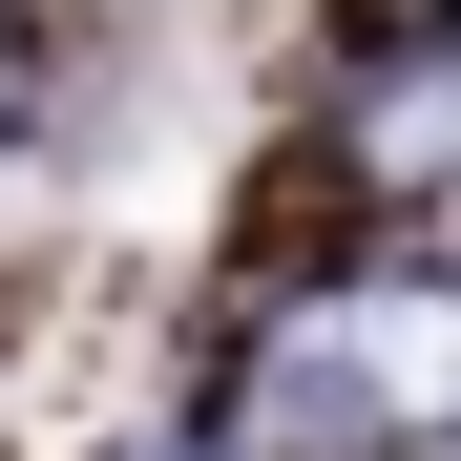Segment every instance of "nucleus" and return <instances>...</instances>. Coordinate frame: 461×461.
I'll return each instance as SVG.
<instances>
[]
</instances>
